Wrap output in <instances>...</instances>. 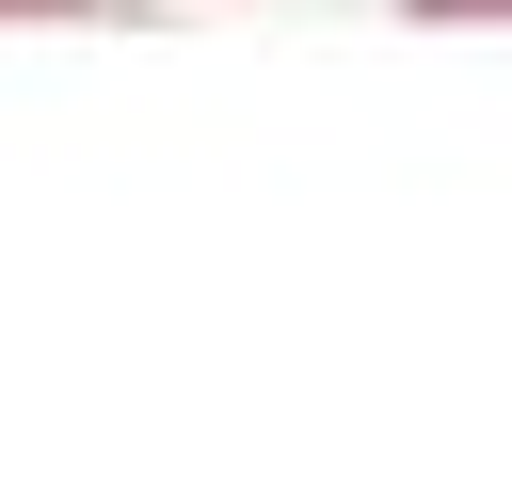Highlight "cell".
I'll use <instances>...</instances> for the list:
<instances>
[{"label": "cell", "mask_w": 512, "mask_h": 480, "mask_svg": "<svg viewBox=\"0 0 512 480\" xmlns=\"http://www.w3.org/2000/svg\"><path fill=\"white\" fill-rule=\"evenodd\" d=\"M16 16H64V0H16Z\"/></svg>", "instance_id": "7a4b0ae2"}, {"label": "cell", "mask_w": 512, "mask_h": 480, "mask_svg": "<svg viewBox=\"0 0 512 480\" xmlns=\"http://www.w3.org/2000/svg\"><path fill=\"white\" fill-rule=\"evenodd\" d=\"M416 16H512V0H416Z\"/></svg>", "instance_id": "6da1fadb"}]
</instances>
